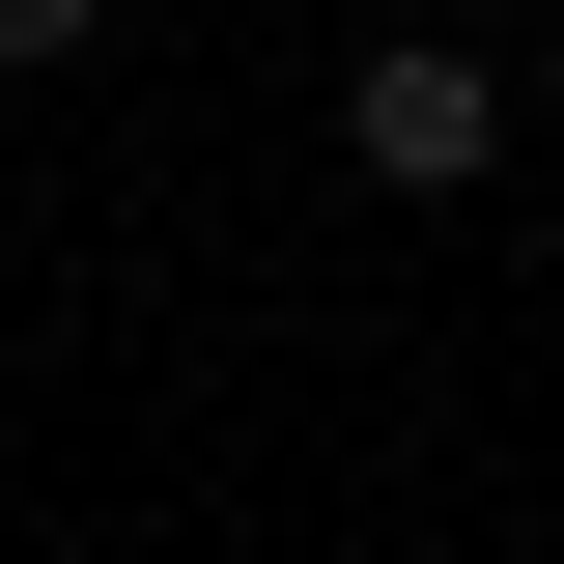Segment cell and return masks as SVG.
<instances>
[{"label": "cell", "mask_w": 564, "mask_h": 564, "mask_svg": "<svg viewBox=\"0 0 564 564\" xmlns=\"http://www.w3.org/2000/svg\"><path fill=\"white\" fill-rule=\"evenodd\" d=\"M85 29H113V0H0V85H57V57H85Z\"/></svg>", "instance_id": "2"}, {"label": "cell", "mask_w": 564, "mask_h": 564, "mask_svg": "<svg viewBox=\"0 0 564 564\" xmlns=\"http://www.w3.org/2000/svg\"><path fill=\"white\" fill-rule=\"evenodd\" d=\"M339 141L395 170V198H480V170H508V57H480V29H395V57L339 85Z\"/></svg>", "instance_id": "1"}]
</instances>
